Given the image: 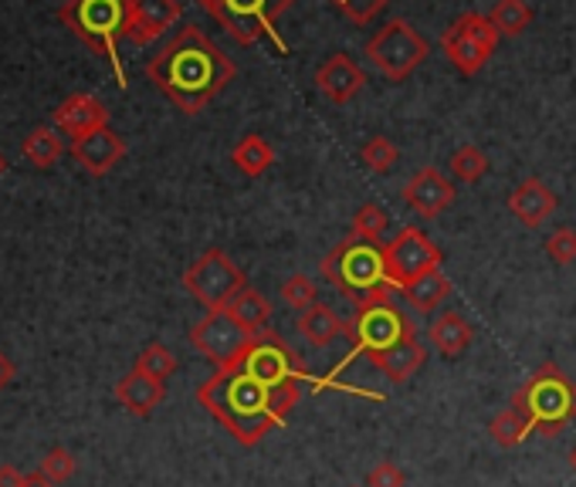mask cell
<instances>
[{
    "label": "cell",
    "instance_id": "cell-11",
    "mask_svg": "<svg viewBox=\"0 0 576 487\" xmlns=\"http://www.w3.org/2000/svg\"><path fill=\"white\" fill-rule=\"evenodd\" d=\"M234 369L248 372L251 379L265 382V387L279 390V387H298V379H305V366L295 356L292 345L279 332H261L248 342V349Z\"/></svg>",
    "mask_w": 576,
    "mask_h": 487
},
{
    "label": "cell",
    "instance_id": "cell-20",
    "mask_svg": "<svg viewBox=\"0 0 576 487\" xmlns=\"http://www.w3.org/2000/svg\"><path fill=\"white\" fill-rule=\"evenodd\" d=\"M369 363H373V369L377 372H384V379H390V382H407L411 379L424 363H427V349H424V342L418 338V332L414 335H407V338H400L397 345H390V349H384V353H373V356H366Z\"/></svg>",
    "mask_w": 576,
    "mask_h": 487
},
{
    "label": "cell",
    "instance_id": "cell-31",
    "mask_svg": "<svg viewBox=\"0 0 576 487\" xmlns=\"http://www.w3.org/2000/svg\"><path fill=\"white\" fill-rule=\"evenodd\" d=\"M387 227H390V217H387V211H384L380 203H363V206H356L353 224H350L353 237H356V240H366V243L384 240Z\"/></svg>",
    "mask_w": 576,
    "mask_h": 487
},
{
    "label": "cell",
    "instance_id": "cell-14",
    "mask_svg": "<svg viewBox=\"0 0 576 487\" xmlns=\"http://www.w3.org/2000/svg\"><path fill=\"white\" fill-rule=\"evenodd\" d=\"M455 197H458L455 183H451L437 166L418 169L414 177L407 180V187H403V203L411 206L414 214L427 217V221H434V217L445 214L448 206L455 203Z\"/></svg>",
    "mask_w": 576,
    "mask_h": 487
},
{
    "label": "cell",
    "instance_id": "cell-34",
    "mask_svg": "<svg viewBox=\"0 0 576 487\" xmlns=\"http://www.w3.org/2000/svg\"><path fill=\"white\" fill-rule=\"evenodd\" d=\"M282 301L292 308V311H309L313 305H319V288L309 274H292L289 282L282 285Z\"/></svg>",
    "mask_w": 576,
    "mask_h": 487
},
{
    "label": "cell",
    "instance_id": "cell-18",
    "mask_svg": "<svg viewBox=\"0 0 576 487\" xmlns=\"http://www.w3.org/2000/svg\"><path fill=\"white\" fill-rule=\"evenodd\" d=\"M556 206H560L556 193L546 187V180H539V177H526L513 193H508V214L529 230L546 224L556 214Z\"/></svg>",
    "mask_w": 576,
    "mask_h": 487
},
{
    "label": "cell",
    "instance_id": "cell-19",
    "mask_svg": "<svg viewBox=\"0 0 576 487\" xmlns=\"http://www.w3.org/2000/svg\"><path fill=\"white\" fill-rule=\"evenodd\" d=\"M72 156L82 163L85 173H92V177H106V173L116 169V163H122L126 143L106 126V129L75 139V143H72Z\"/></svg>",
    "mask_w": 576,
    "mask_h": 487
},
{
    "label": "cell",
    "instance_id": "cell-13",
    "mask_svg": "<svg viewBox=\"0 0 576 487\" xmlns=\"http://www.w3.org/2000/svg\"><path fill=\"white\" fill-rule=\"evenodd\" d=\"M251 338L255 335L237 325L227 308L224 311H208V316H203L200 322H193V329H190V345L208 363H214L218 369H234L237 363H242Z\"/></svg>",
    "mask_w": 576,
    "mask_h": 487
},
{
    "label": "cell",
    "instance_id": "cell-30",
    "mask_svg": "<svg viewBox=\"0 0 576 487\" xmlns=\"http://www.w3.org/2000/svg\"><path fill=\"white\" fill-rule=\"evenodd\" d=\"M489 156L479 150V146H471V143H465V146H458L455 153H451V159H448V169H451V177L458 180V183H479L485 173H489Z\"/></svg>",
    "mask_w": 576,
    "mask_h": 487
},
{
    "label": "cell",
    "instance_id": "cell-9",
    "mask_svg": "<svg viewBox=\"0 0 576 487\" xmlns=\"http://www.w3.org/2000/svg\"><path fill=\"white\" fill-rule=\"evenodd\" d=\"M245 271L231 261V254H224L221 248L203 251L187 271H184V288L190 292V298L197 305H203L208 311H224L231 305V298L242 292Z\"/></svg>",
    "mask_w": 576,
    "mask_h": 487
},
{
    "label": "cell",
    "instance_id": "cell-4",
    "mask_svg": "<svg viewBox=\"0 0 576 487\" xmlns=\"http://www.w3.org/2000/svg\"><path fill=\"white\" fill-rule=\"evenodd\" d=\"M61 24L102 55L116 72L119 88H126V68L119 61V38H126L129 0H64L58 11Z\"/></svg>",
    "mask_w": 576,
    "mask_h": 487
},
{
    "label": "cell",
    "instance_id": "cell-41",
    "mask_svg": "<svg viewBox=\"0 0 576 487\" xmlns=\"http://www.w3.org/2000/svg\"><path fill=\"white\" fill-rule=\"evenodd\" d=\"M24 487H58L48 474L42 471H34V474H24Z\"/></svg>",
    "mask_w": 576,
    "mask_h": 487
},
{
    "label": "cell",
    "instance_id": "cell-15",
    "mask_svg": "<svg viewBox=\"0 0 576 487\" xmlns=\"http://www.w3.org/2000/svg\"><path fill=\"white\" fill-rule=\"evenodd\" d=\"M180 21V0H129L126 41L153 45Z\"/></svg>",
    "mask_w": 576,
    "mask_h": 487
},
{
    "label": "cell",
    "instance_id": "cell-6",
    "mask_svg": "<svg viewBox=\"0 0 576 487\" xmlns=\"http://www.w3.org/2000/svg\"><path fill=\"white\" fill-rule=\"evenodd\" d=\"M237 45H255L261 38L275 41L279 55H289V45L279 34V17L295 4V0H197Z\"/></svg>",
    "mask_w": 576,
    "mask_h": 487
},
{
    "label": "cell",
    "instance_id": "cell-28",
    "mask_svg": "<svg viewBox=\"0 0 576 487\" xmlns=\"http://www.w3.org/2000/svg\"><path fill=\"white\" fill-rule=\"evenodd\" d=\"M64 146H61V135L58 129H48V126H38L27 139H24V156L31 166H38V169H48L61 159Z\"/></svg>",
    "mask_w": 576,
    "mask_h": 487
},
{
    "label": "cell",
    "instance_id": "cell-40",
    "mask_svg": "<svg viewBox=\"0 0 576 487\" xmlns=\"http://www.w3.org/2000/svg\"><path fill=\"white\" fill-rule=\"evenodd\" d=\"M14 379V363L4 356V353H0V393H4L8 390V382Z\"/></svg>",
    "mask_w": 576,
    "mask_h": 487
},
{
    "label": "cell",
    "instance_id": "cell-2",
    "mask_svg": "<svg viewBox=\"0 0 576 487\" xmlns=\"http://www.w3.org/2000/svg\"><path fill=\"white\" fill-rule=\"evenodd\" d=\"M298 396V387L271 390L242 369H218L197 387V403L242 447H258L275 427H285Z\"/></svg>",
    "mask_w": 576,
    "mask_h": 487
},
{
    "label": "cell",
    "instance_id": "cell-16",
    "mask_svg": "<svg viewBox=\"0 0 576 487\" xmlns=\"http://www.w3.org/2000/svg\"><path fill=\"white\" fill-rule=\"evenodd\" d=\"M366 85V75H363V68L350 58V55H329L322 64H319V72H316V88L336 102V106H346V102H353Z\"/></svg>",
    "mask_w": 576,
    "mask_h": 487
},
{
    "label": "cell",
    "instance_id": "cell-5",
    "mask_svg": "<svg viewBox=\"0 0 576 487\" xmlns=\"http://www.w3.org/2000/svg\"><path fill=\"white\" fill-rule=\"evenodd\" d=\"M393 298H397V288L384 285L356 301V311L350 319V335H346L353 342V353H363V356L384 353L400 338L418 332L411 322H407V316L397 308Z\"/></svg>",
    "mask_w": 576,
    "mask_h": 487
},
{
    "label": "cell",
    "instance_id": "cell-42",
    "mask_svg": "<svg viewBox=\"0 0 576 487\" xmlns=\"http://www.w3.org/2000/svg\"><path fill=\"white\" fill-rule=\"evenodd\" d=\"M569 471L576 474V443H573V450H569Z\"/></svg>",
    "mask_w": 576,
    "mask_h": 487
},
{
    "label": "cell",
    "instance_id": "cell-10",
    "mask_svg": "<svg viewBox=\"0 0 576 487\" xmlns=\"http://www.w3.org/2000/svg\"><path fill=\"white\" fill-rule=\"evenodd\" d=\"M502 34L495 31L489 14L468 11L461 14L445 34H440V48H445L448 61L458 68L461 75H479L489 64V58L495 55Z\"/></svg>",
    "mask_w": 576,
    "mask_h": 487
},
{
    "label": "cell",
    "instance_id": "cell-1",
    "mask_svg": "<svg viewBox=\"0 0 576 487\" xmlns=\"http://www.w3.org/2000/svg\"><path fill=\"white\" fill-rule=\"evenodd\" d=\"M234 61L203 34L200 27H184L174 41H166L146 64V79L174 102L184 116H197L234 82Z\"/></svg>",
    "mask_w": 576,
    "mask_h": 487
},
{
    "label": "cell",
    "instance_id": "cell-17",
    "mask_svg": "<svg viewBox=\"0 0 576 487\" xmlns=\"http://www.w3.org/2000/svg\"><path fill=\"white\" fill-rule=\"evenodd\" d=\"M109 126V109L89 92H75L72 98H64L55 109V129L61 135H72V143L89 132H98Z\"/></svg>",
    "mask_w": 576,
    "mask_h": 487
},
{
    "label": "cell",
    "instance_id": "cell-26",
    "mask_svg": "<svg viewBox=\"0 0 576 487\" xmlns=\"http://www.w3.org/2000/svg\"><path fill=\"white\" fill-rule=\"evenodd\" d=\"M231 163L237 166V173H245L248 180H258L271 169V163H275V146H271L265 135L251 132L231 150Z\"/></svg>",
    "mask_w": 576,
    "mask_h": 487
},
{
    "label": "cell",
    "instance_id": "cell-43",
    "mask_svg": "<svg viewBox=\"0 0 576 487\" xmlns=\"http://www.w3.org/2000/svg\"><path fill=\"white\" fill-rule=\"evenodd\" d=\"M4 173H8V159H4V156H0V177H4Z\"/></svg>",
    "mask_w": 576,
    "mask_h": 487
},
{
    "label": "cell",
    "instance_id": "cell-7",
    "mask_svg": "<svg viewBox=\"0 0 576 487\" xmlns=\"http://www.w3.org/2000/svg\"><path fill=\"white\" fill-rule=\"evenodd\" d=\"M319 271L326 282H332L343 295H353V301L390 285L387 268H384V248L356 240V237L336 243V248L319 261Z\"/></svg>",
    "mask_w": 576,
    "mask_h": 487
},
{
    "label": "cell",
    "instance_id": "cell-38",
    "mask_svg": "<svg viewBox=\"0 0 576 487\" xmlns=\"http://www.w3.org/2000/svg\"><path fill=\"white\" fill-rule=\"evenodd\" d=\"M363 487H407V474L400 464L393 461H380V464H373Z\"/></svg>",
    "mask_w": 576,
    "mask_h": 487
},
{
    "label": "cell",
    "instance_id": "cell-21",
    "mask_svg": "<svg viewBox=\"0 0 576 487\" xmlns=\"http://www.w3.org/2000/svg\"><path fill=\"white\" fill-rule=\"evenodd\" d=\"M116 400L132 416H150L166 400V387L160 379H153V376H146L140 369H132V372H126L116 382Z\"/></svg>",
    "mask_w": 576,
    "mask_h": 487
},
{
    "label": "cell",
    "instance_id": "cell-3",
    "mask_svg": "<svg viewBox=\"0 0 576 487\" xmlns=\"http://www.w3.org/2000/svg\"><path fill=\"white\" fill-rule=\"evenodd\" d=\"M513 406L526 413L532 433L560 437L576 420V382L556 363H542L513 393Z\"/></svg>",
    "mask_w": 576,
    "mask_h": 487
},
{
    "label": "cell",
    "instance_id": "cell-22",
    "mask_svg": "<svg viewBox=\"0 0 576 487\" xmlns=\"http://www.w3.org/2000/svg\"><path fill=\"white\" fill-rule=\"evenodd\" d=\"M474 338L471 322L461 316V311H440V316L427 325V342L445 359H458Z\"/></svg>",
    "mask_w": 576,
    "mask_h": 487
},
{
    "label": "cell",
    "instance_id": "cell-37",
    "mask_svg": "<svg viewBox=\"0 0 576 487\" xmlns=\"http://www.w3.org/2000/svg\"><path fill=\"white\" fill-rule=\"evenodd\" d=\"M332 4L343 11L353 24H369L390 4V0H332Z\"/></svg>",
    "mask_w": 576,
    "mask_h": 487
},
{
    "label": "cell",
    "instance_id": "cell-25",
    "mask_svg": "<svg viewBox=\"0 0 576 487\" xmlns=\"http://www.w3.org/2000/svg\"><path fill=\"white\" fill-rule=\"evenodd\" d=\"M227 311L234 316V322L242 325L245 332H251V335H261V332L268 329V322H271V305H268V298H265L258 288H248V285L231 298Z\"/></svg>",
    "mask_w": 576,
    "mask_h": 487
},
{
    "label": "cell",
    "instance_id": "cell-24",
    "mask_svg": "<svg viewBox=\"0 0 576 487\" xmlns=\"http://www.w3.org/2000/svg\"><path fill=\"white\" fill-rule=\"evenodd\" d=\"M298 332L309 338L313 345H329L336 338L350 335V322H343L329 305L319 301V305H313L309 311H302V316H298Z\"/></svg>",
    "mask_w": 576,
    "mask_h": 487
},
{
    "label": "cell",
    "instance_id": "cell-23",
    "mask_svg": "<svg viewBox=\"0 0 576 487\" xmlns=\"http://www.w3.org/2000/svg\"><path fill=\"white\" fill-rule=\"evenodd\" d=\"M451 292H455L451 277H448L445 271H440V268H434V271L421 274L418 282L407 285L400 295L407 298V305H411L414 311H421V316H431V311H437L440 301L451 298Z\"/></svg>",
    "mask_w": 576,
    "mask_h": 487
},
{
    "label": "cell",
    "instance_id": "cell-35",
    "mask_svg": "<svg viewBox=\"0 0 576 487\" xmlns=\"http://www.w3.org/2000/svg\"><path fill=\"white\" fill-rule=\"evenodd\" d=\"M75 458H72V450H64V447H51L48 454H45V461H42V474H48L55 484H64L68 477L75 474Z\"/></svg>",
    "mask_w": 576,
    "mask_h": 487
},
{
    "label": "cell",
    "instance_id": "cell-39",
    "mask_svg": "<svg viewBox=\"0 0 576 487\" xmlns=\"http://www.w3.org/2000/svg\"><path fill=\"white\" fill-rule=\"evenodd\" d=\"M0 487H24V474L14 464H0Z\"/></svg>",
    "mask_w": 576,
    "mask_h": 487
},
{
    "label": "cell",
    "instance_id": "cell-32",
    "mask_svg": "<svg viewBox=\"0 0 576 487\" xmlns=\"http://www.w3.org/2000/svg\"><path fill=\"white\" fill-rule=\"evenodd\" d=\"M132 369H140V372H146V376H153V379L166 382L169 376L177 372V356L169 353L163 342H150L146 349L140 353V359H136V366H132Z\"/></svg>",
    "mask_w": 576,
    "mask_h": 487
},
{
    "label": "cell",
    "instance_id": "cell-36",
    "mask_svg": "<svg viewBox=\"0 0 576 487\" xmlns=\"http://www.w3.org/2000/svg\"><path fill=\"white\" fill-rule=\"evenodd\" d=\"M546 254H550L560 268L573 264V261H576V230H573V227L553 230V234L546 237Z\"/></svg>",
    "mask_w": 576,
    "mask_h": 487
},
{
    "label": "cell",
    "instance_id": "cell-8",
    "mask_svg": "<svg viewBox=\"0 0 576 487\" xmlns=\"http://www.w3.org/2000/svg\"><path fill=\"white\" fill-rule=\"evenodd\" d=\"M427 55H431V45L424 41V34L407 24L403 17H390L366 41V61L377 68L387 82H403L407 75H414L427 61Z\"/></svg>",
    "mask_w": 576,
    "mask_h": 487
},
{
    "label": "cell",
    "instance_id": "cell-33",
    "mask_svg": "<svg viewBox=\"0 0 576 487\" xmlns=\"http://www.w3.org/2000/svg\"><path fill=\"white\" fill-rule=\"evenodd\" d=\"M360 159L366 163L369 173H390L400 159V150L390 143L387 135H369L363 143V150H360Z\"/></svg>",
    "mask_w": 576,
    "mask_h": 487
},
{
    "label": "cell",
    "instance_id": "cell-27",
    "mask_svg": "<svg viewBox=\"0 0 576 487\" xmlns=\"http://www.w3.org/2000/svg\"><path fill=\"white\" fill-rule=\"evenodd\" d=\"M489 433H492V440H495L498 447L513 450V447H519V443L532 433V427H529L526 413H522L519 406H505V409H498V413L492 416Z\"/></svg>",
    "mask_w": 576,
    "mask_h": 487
},
{
    "label": "cell",
    "instance_id": "cell-29",
    "mask_svg": "<svg viewBox=\"0 0 576 487\" xmlns=\"http://www.w3.org/2000/svg\"><path fill=\"white\" fill-rule=\"evenodd\" d=\"M489 17L502 38H519V34L532 24V8L526 0H498Z\"/></svg>",
    "mask_w": 576,
    "mask_h": 487
},
{
    "label": "cell",
    "instance_id": "cell-12",
    "mask_svg": "<svg viewBox=\"0 0 576 487\" xmlns=\"http://www.w3.org/2000/svg\"><path fill=\"white\" fill-rule=\"evenodd\" d=\"M445 254H440L437 243L421 230V227H400L390 243H384V268H387V282L403 292L411 282H418L421 274L440 268Z\"/></svg>",
    "mask_w": 576,
    "mask_h": 487
}]
</instances>
